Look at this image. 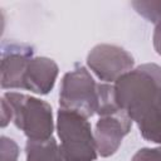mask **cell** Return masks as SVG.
I'll use <instances>...</instances> for the list:
<instances>
[{"label": "cell", "instance_id": "10", "mask_svg": "<svg viewBox=\"0 0 161 161\" xmlns=\"http://www.w3.org/2000/svg\"><path fill=\"white\" fill-rule=\"evenodd\" d=\"M0 150H1V161H16L18 160L19 148H18V145L14 142V140L3 136Z\"/></svg>", "mask_w": 161, "mask_h": 161}, {"label": "cell", "instance_id": "13", "mask_svg": "<svg viewBox=\"0 0 161 161\" xmlns=\"http://www.w3.org/2000/svg\"><path fill=\"white\" fill-rule=\"evenodd\" d=\"M152 40H153L155 50L157 52V54L161 55V21H158V23L156 24V26H155V31H153Z\"/></svg>", "mask_w": 161, "mask_h": 161}, {"label": "cell", "instance_id": "2", "mask_svg": "<svg viewBox=\"0 0 161 161\" xmlns=\"http://www.w3.org/2000/svg\"><path fill=\"white\" fill-rule=\"evenodd\" d=\"M57 131L65 161H94L97 158L96 140L87 117L70 109L59 108Z\"/></svg>", "mask_w": 161, "mask_h": 161}, {"label": "cell", "instance_id": "4", "mask_svg": "<svg viewBox=\"0 0 161 161\" xmlns=\"http://www.w3.org/2000/svg\"><path fill=\"white\" fill-rule=\"evenodd\" d=\"M59 106L84 117H92L99 107V83H96L84 67L65 73L59 93Z\"/></svg>", "mask_w": 161, "mask_h": 161}, {"label": "cell", "instance_id": "1", "mask_svg": "<svg viewBox=\"0 0 161 161\" xmlns=\"http://www.w3.org/2000/svg\"><path fill=\"white\" fill-rule=\"evenodd\" d=\"M118 106L138 125L142 137L161 143V67L138 65L114 82Z\"/></svg>", "mask_w": 161, "mask_h": 161}, {"label": "cell", "instance_id": "12", "mask_svg": "<svg viewBox=\"0 0 161 161\" xmlns=\"http://www.w3.org/2000/svg\"><path fill=\"white\" fill-rule=\"evenodd\" d=\"M1 109H3V112H1V126L5 127L13 119V111H11L10 104L8 103V101L4 97L1 99Z\"/></svg>", "mask_w": 161, "mask_h": 161}, {"label": "cell", "instance_id": "11", "mask_svg": "<svg viewBox=\"0 0 161 161\" xmlns=\"http://www.w3.org/2000/svg\"><path fill=\"white\" fill-rule=\"evenodd\" d=\"M131 161H161V147L141 148L133 155Z\"/></svg>", "mask_w": 161, "mask_h": 161}, {"label": "cell", "instance_id": "9", "mask_svg": "<svg viewBox=\"0 0 161 161\" xmlns=\"http://www.w3.org/2000/svg\"><path fill=\"white\" fill-rule=\"evenodd\" d=\"M26 161H65L54 137L47 140H28L25 146Z\"/></svg>", "mask_w": 161, "mask_h": 161}, {"label": "cell", "instance_id": "7", "mask_svg": "<svg viewBox=\"0 0 161 161\" xmlns=\"http://www.w3.org/2000/svg\"><path fill=\"white\" fill-rule=\"evenodd\" d=\"M34 55L33 47L21 43H4L1 52V87L21 89L23 77Z\"/></svg>", "mask_w": 161, "mask_h": 161}, {"label": "cell", "instance_id": "3", "mask_svg": "<svg viewBox=\"0 0 161 161\" xmlns=\"http://www.w3.org/2000/svg\"><path fill=\"white\" fill-rule=\"evenodd\" d=\"M11 107L13 122L28 140H47L53 133L52 107L47 102L23 93L6 92L3 96Z\"/></svg>", "mask_w": 161, "mask_h": 161}, {"label": "cell", "instance_id": "8", "mask_svg": "<svg viewBox=\"0 0 161 161\" xmlns=\"http://www.w3.org/2000/svg\"><path fill=\"white\" fill-rule=\"evenodd\" d=\"M57 75L58 65L53 59L45 57L31 58L23 77L21 89L47 94L53 89Z\"/></svg>", "mask_w": 161, "mask_h": 161}, {"label": "cell", "instance_id": "5", "mask_svg": "<svg viewBox=\"0 0 161 161\" xmlns=\"http://www.w3.org/2000/svg\"><path fill=\"white\" fill-rule=\"evenodd\" d=\"M87 64L101 80L116 82L119 77L132 70L135 60L132 55L121 47L99 44L88 54Z\"/></svg>", "mask_w": 161, "mask_h": 161}, {"label": "cell", "instance_id": "6", "mask_svg": "<svg viewBox=\"0 0 161 161\" xmlns=\"http://www.w3.org/2000/svg\"><path fill=\"white\" fill-rule=\"evenodd\" d=\"M131 126L132 119L123 109L107 116H102L97 121L94 131V140L98 153L102 157L113 155L121 146L122 138L130 132Z\"/></svg>", "mask_w": 161, "mask_h": 161}]
</instances>
